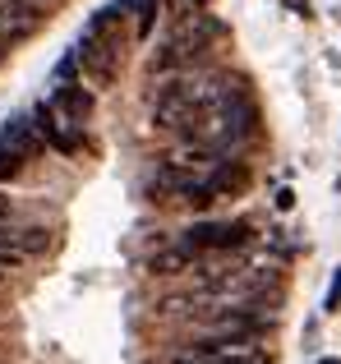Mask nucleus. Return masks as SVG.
<instances>
[{
	"mask_svg": "<svg viewBox=\"0 0 341 364\" xmlns=\"http://www.w3.org/2000/svg\"><path fill=\"white\" fill-rule=\"evenodd\" d=\"M120 18H125V9H120V5L97 9L92 23H88V33H83L79 46H74L83 74H88L92 83H102V88H111L116 74H120V51H125V46H120Z\"/></svg>",
	"mask_w": 341,
	"mask_h": 364,
	"instance_id": "obj_1",
	"label": "nucleus"
},
{
	"mask_svg": "<svg viewBox=\"0 0 341 364\" xmlns=\"http://www.w3.org/2000/svg\"><path fill=\"white\" fill-rule=\"evenodd\" d=\"M212 37H222V28H217L212 18H203V14H198L194 23H180L175 33H170V42L153 55V70H175V65H194L198 55H203L207 46H212Z\"/></svg>",
	"mask_w": 341,
	"mask_h": 364,
	"instance_id": "obj_2",
	"label": "nucleus"
},
{
	"mask_svg": "<svg viewBox=\"0 0 341 364\" xmlns=\"http://www.w3.org/2000/svg\"><path fill=\"white\" fill-rule=\"evenodd\" d=\"M33 124H37V134H42V143H51L55 152H65V157H74V152L83 148L79 124L65 120L60 111L51 107V102H37V107H33Z\"/></svg>",
	"mask_w": 341,
	"mask_h": 364,
	"instance_id": "obj_3",
	"label": "nucleus"
},
{
	"mask_svg": "<svg viewBox=\"0 0 341 364\" xmlns=\"http://www.w3.org/2000/svg\"><path fill=\"white\" fill-rule=\"evenodd\" d=\"M249 226L244 222H198L185 231V249H240L249 245Z\"/></svg>",
	"mask_w": 341,
	"mask_h": 364,
	"instance_id": "obj_4",
	"label": "nucleus"
},
{
	"mask_svg": "<svg viewBox=\"0 0 341 364\" xmlns=\"http://www.w3.org/2000/svg\"><path fill=\"white\" fill-rule=\"evenodd\" d=\"M42 18H46V9L37 5V0H0V33H5L9 42L37 33Z\"/></svg>",
	"mask_w": 341,
	"mask_h": 364,
	"instance_id": "obj_5",
	"label": "nucleus"
},
{
	"mask_svg": "<svg viewBox=\"0 0 341 364\" xmlns=\"http://www.w3.org/2000/svg\"><path fill=\"white\" fill-rule=\"evenodd\" d=\"M0 143H5V148H14L23 161L42 152V134H37L33 116H9V120H5V129H0Z\"/></svg>",
	"mask_w": 341,
	"mask_h": 364,
	"instance_id": "obj_6",
	"label": "nucleus"
},
{
	"mask_svg": "<svg viewBox=\"0 0 341 364\" xmlns=\"http://www.w3.org/2000/svg\"><path fill=\"white\" fill-rule=\"evenodd\" d=\"M249 185H254V171L244 166V161H217L212 176H207V189H212V194H226V198L244 194Z\"/></svg>",
	"mask_w": 341,
	"mask_h": 364,
	"instance_id": "obj_7",
	"label": "nucleus"
},
{
	"mask_svg": "<svg viewBox=\"0 0 341 364\" xmlns=\"http://www.w3.org/2000/svg\"><path fill=\"white\" fill-rule=\"evenodd\" d=\"M51 107L60 111L65 120L83 124V120L92 116V92H88V88H79V83H60V88H55V97H51Z\"/></svg>",
	"mask_w": 341,
	"mask_h": 364,
	"instance_id": "obj_8",
	"label": "nucleus"
},
{
	"mask_svg": "<svg viewBox=\"0 0 341 364\" xmlns=\"http://www.w3.org/2000/svg\"><path fill=\"white\" fill-rule=\"evenodd\" d=\"M189 254L194 249H170V254L153 258V272H180V267H189Z\"/></svg>",
	"mask_w": 341,
	"mask_h": 364,
	"instance_id": "obj_9",
	"label": "nucleus"
},
{
	"mask_svg": "<svg viewBox=\"0 0 341 364\" xmlns=\"http://www.w3.org/2000/svg\"><path fill=\"white\" fill-rule=\"evenodd\" d=\"M18 171H23V157H18L14 148H5V143H0V180H14Z\"/></svg>",
	"mask_w": 341,
	"mask_h": 364,
	"instance_id": "obj_10",
	"label": "nucleus"
},
{
	"mask_svg": "<svg viewBox=\"0 0 341 364\" xmlns=\"http://www.w3.org/2000/svg\"><path fill=\"white\" fill-rule=\"evenodd\" d=\"M74 74H79V55H65L55 65V83H74Z\"/></svg>",
	"mask_w": 341,
	"mask_h": 364,
	"instance_id": "obj_11",
	"label": "nucleus"
},
{
	"mask_svg": "<svg viewBox=\"0 0 341 364\" xmlns=\"http://www.w3.org/2000/svg\"><path fill=\"white\" fill-rule=\"evenodd\" d=\"M323 309H328V314H337V309H341V272L332 277V291H328V304H323Z\"/></svg>",
	"mask_w": 341,
	"mask_h": 364,
	"instance_id": "obj_12",
	"label": "nucleus"
},
{
	"mask_svg": "<svg viewBox=\"0 0 341 364\" xmlns=\"http://www.w3.org/2000/svg\"><path fill=\"white\" fill-rule=\"evenodd\" d=\"M277 208L291 213V208H296V189H277Z\"/></svg>",
	"mask_w": 341,
	"mask_h": 364,
	"instance_id": "obj_13",
	"label": "nucleus"
},
{
	"mask_svg": "<svg viewBox=\"0 0 341 364\" xmlns=\"http://www.w3.org/2000/svg\"><path fill=\"white\" fill-rule=\"evenodd\" d=\"M5 51H9V37L0 33V65H5Z\"/></svg>",
	"mask_w": 341,
	"mask_h": 364,
	"instance_id": "obj_14",
	"label": "nucleus"
},
{
	"mask_svg": "<svg viewBox=\"0 0 341 364\" xmlns=\"http://www.w3.org/2000/svg\"><path fill=\"white\" fill-rule=\"evenodd\" d=\"M318 364H341V360H332V355H328V360H318Z\"/></svg>",
	"mask_w": 341,
	"mask_h": 364,
	"instance_id": "obj_15",
	"label": "nucleus"
},
{
	"mask_svg": "<svg viewBox=\"0 0 341 364\" xmlns=\"http://www.w3.org/2000/svg\"><path fill=\"white\" fill-rule=\"evenodd\" d=\"M0 222H5V198H0Z\"/></svg>",
	"mask_w": 341,
	"mask_h": 364,
	"instance_id": "obj_16",
	"label": "nucleus"
},
{
	"mask_svg": "<svg viewBox=\"0 0 341 364\" xmlns=\"http://www.w3.org/2000/svg\"><path fill=\"white\" fill-rule=\"evenodd\" d=\"M194 5H207V0H194Z\"/></svg>",
	"mask_w": 341,
	"mask_h": 364,
	"instance_id": "obj_17",
	"label": "nucleus"
}]
</instances>
